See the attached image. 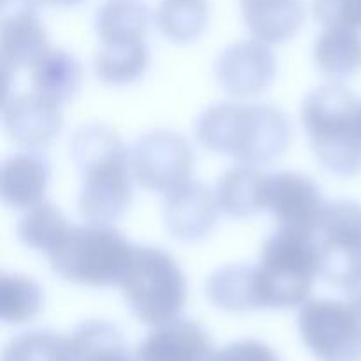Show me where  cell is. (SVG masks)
Returning <instances> with one entry per match:
<instances>
[{
    "label": "cell",
    "mask_w": 361,
    "mask_h": 361,
    "mask_svg": "<svg viewBox=\"0 0 361 361\" xmlns=\"http://www.w3.org/2000/svg\"><path fill=\"white\" fill-rule=\"evenodd\" d=\"M71 157L81 173L78 210L90 224H113L133 203L130 150L106 123H85L71 137Z\"/></svg>",
    "instance_id": "cell-1"
},
{
    "label": "cell",
    "mask_w": 361,
    "mask_h": 361,
    "mask_svg": "<svg viewBox=\"0 0 361 361\" xmlns=\"http://www.w3.org/2000/svg\"><path fill=\"white\" fill-rule=\"evenodd\" d=\"M196 137L204 150L257 168L288 150L293 127L277 106L219 102L197 116Z\"/></svg>",
    "instance_id": "cell-2"
},
{
    "label": "cell",
    "mask_w": 361,
    "mask_h": 361,
    "mask_svg": "<svg viewBox=\"0 0 361 361\" xmlns=\"http://www.w3.org/2000/svg\"><path fill=\"white\" fill-rule=\"evenodd\" d=\"M360 101L341 81L314 88L302 104V122L319 164L331 175L361 173Z\"/></svg>",
    "instance_id": "cell-3"
},
{
    "label": "cell",
    "mask_w": 361,
    "mask_h": 361,
    "mask_svg": "<svg viewBox=\"0 0 361 361\" xmlns=\"http://www.w3.org/2000/svg\"><path fill=\"white\" fill-rule=\"evenodd\" d=\"M319 275L314 235L279 229L264 240L256 267L259 309L286 310L309 300Z\"/></svg>",
    "instance_id": "cell-4"
},
{
    "label": "cell",
    "mask_w": 361,
    "mask_h": 361,
    "mask_svg": "<svg viewBox=\"0 0 361 361\" xmlns=\"http://www.w3.org/2000/svg\"><path fill=\"white\" fill-rule=\"evenodd\" d=\"M134 243L111 224L73 226L48 254L49 268L62 281L87 288L118 286L127 270Z\"/></svg>",
    "instance_id": "cell-5"
},
{
    "label": "cell",
    "mask_w": 361,
    "mask_h": 361,
    "mask_svg": "<svg viewBox=\"0 0 361 361\" xmlns=\"http://www.w3.org/2000/svg\"><path fill=\"white\" fill-rule=\"evenodd\" d=\"M118 286L134 317L148 326L176 319L187 303L185 275L175 257L159 247H134Z\"/></svg>",
    "instance_id": "cell-6"
},
{
    "label": "cell",
    "mask_w": 361,
    "mask_h": 361,
    "mask_svg": "<svg viewBox=\"0 0 361 361\" xmlns=\"http://www.w3.org/2000/svg\"><path fill=\"white\" fill-rule=\"evenodd\" d=\"M319 254V277L344 289L361 270V204L328 201L314 229Z\"/></svg>",
    "instance_id": "cell-7"
},
{
    "label": "cell",
    "mask_w": 361,
    "mask_h": 361,
    "mask_svg": "<svg viewBox=\"0 0 361 361\" xmlns=\"http://www.w3.org/2000/svg\"><path fill=\"white\" fill-rule=\"evenodd\" d=\"M305 348L319 361H361V314L348 302L307 300L298 312Z\"/></svg>",
    "instance_id": "cell-8"
},
{
    "label": "cell",
    "mask_w": 361,
    "mask_h": 361,
    "mask_svg": "<svg viewBox=\"0 0 361 361\" xmlns=\"http://www.w3.org/2000/svg\"><path fill=\"white\" fill-rule=\"evenodd\" d=\"M130 168L143 189L168 194L192 180V147L175 130H152L130 148Z\"/></svg>",
    "instance_id": "cell-9"
},
{
    "label": "cell",
    "mask_w": 361,
    "mask_h": 361,
    "mask_svg": "<svg viewBox=\"0 0 361 361\" xmlns=\"http://www.w3.org/2000/svg\"><path fill=\"white\" fill-rule=\"evenodd\" d=\"M41 0H2L0 6V62L6 90L14 74L32 69L49 46L48 32L39 14Z\"/></svg>",
    "instance_id": "cell-10"
},
{
    "label": "cell",
    "mask_w": 361,
    "mask_h": 361,
    "mask_svg": "<svg viewBox=\"0 0 361 361\" xmlns=\"http://www.w3.org/2000/svg\"><path fill=\"white\" fill-rule=\"evenodd\" d=\"M326 203L319 185L303 173L277 171L264 176L263 208L274 215L279 229L314 235Z\"/></svg>",
    "instance_id": "cell-11"
},
{
    "label": "cell",
    "mask_w": 361,
    "mask_h": 361,
    "mask_svg": "<svg viewBox=\"0 0 361 361\" xmlns=\"http://www.w3.org/2000/svg\"><path fill=\"white\" fill-rule=\"evenodd\" d=\"M214 73L222 90L231 97H259L274 83L277 59L267 42L238 41L219 53Z\"/></svg>",
    "instance_id": "cell-12"
},
{
    "label": "cell",
    "mask_w": 361,
    "mask_h": 361,
    "mask_svg": "<svg viewBox=\"0 0 361 361\" xmlns=\"http://www.w3.org/2000/svg\"><path fill=\"white\" fill-rule=\"evenodd\" d=\"M2 122L7 136L18 147L41 152L62 130V106L32 90L27 94H7L4 99Z\"/></svg>",
    "instance_id": "cell-13"
},
{
    "label": "cell",
    "mask_w": 361,
    "mask_h": 361,
    "mask_svg": "<svg viewBox=\"0 0 361 361\" xmlns=\"http://www.w3.org/2000/svg\"><path fill=\"white\" fill-rule=\"evenodd\" d=\"M219 214L215 190L194 180L164 194L162 201L164 226L178 242L196 243L207 238L217 224Z\"/></svg>",
    "instance_id": "cell-14"
},
{
    "label": "cell",
    "mask_w": 361,
    "mask_h": 361,
    "mask_svg": "<svg viewBox=\"0 0 361 361\" xmlns=\"http://www.w3.org/2000/svg\"><path fill=\"white\" fill-rule=\"evenodd\" d=\"M212 338L201 324L176 319L155 326L137 345L136 361H210Z\"/></svg>",
    "instance_id": "cell-15"
},
{
    "label": "cell",
    "mask_w": 361,
    "mask_h": 361,
    "mask_svg": "<svg viewBox=\"0 0 361 361\" xmlns=\"http://www.w3.org/2000/svg\"><path fill=\"white\" fill-rule=\"evenodd\" d=\"M51 180V164L39 150L11 154L0 171V194L6 207L23 210L44 201Z\"/></svg>",
    "instance_id": "cell-16"
},
{
    "label": "cell",
    "mask_w": 361,
    "mask_h": 361,
    "mask_svg": "<svg viewBox=\"0 0 361 361\" xmlns=\"http://www.w3.org/2000/svg\"><path fill=\"white\" fill-rule=\"evenodd\" d=\"M250 34L267 44H282L295 37L305 21L303 0H238Z\"/></svg>",
    "instance_id": "cell-17"
},
{
    "label": "cell",
    "mask_w": 361,
    "mask_h": 361,
    "mask_svg": "<svg viewBox=\"0 0 361 361\" xmlns=\"http://www.w3.org/2000/svg\"><path fill=\"white\" fill-rule=\"evenodd\" d=\"M152 11L145 0H104L95 13L101 46L147 44Z\"/></svg>",
    "instance_id": "cell-18"
},
{
    "label": "cell",
    "mask_w": 361,
    "mask_h": 361,
    "mask_svg": "<svg viewBox=\"0 0 361 361\" xmlns=\"http://www.w3.org/2000/svg\"><path fill=\"white\" fill-rule=\"evenodd\" d=\"M83 80L81 63L73 53L49 48L30 69L32 92L63 106L78 95Z\"/></svg>",
    "instance_id": "cell-19"
},
{
    "label": "cell",
    "mask_w": 361,
    "mask_h": 361,
    "mask_svg": "<svg viewBox=\"0 0 361 361\" xmlns=\"http://www.w3.org/2000/svg\"><path fill=\"white\" fill-rule=\"evenodd\" d=\"M312 53L317 71L330 80L353 76L361 71V30L344 25L324 27Z\"/></svg>",
    "instance_id": "cell-20"
},
{
    "label": "cell",
    "mask_w": 361,
    "mask_h": 361,
    "mask_svg": "<svg viewBox=\"0 0 361 361\" xmlns=\"http://www.w3.org/2000/svg\"><path fill=\"white\" fill-rule=\"evenodd\" d=\"M264 173L256 166L236 164L228 169L215 187L219 208L231 219H247L264 212Z\"/></svg>",
    "instance_id": "cell-21"
},
{
    "label": "cell",
    "mask_w": 361,
    "mask_h": 361,
    "mask_svg": "<svg viewBox=\"0 0 361 361\" xmlns=\"http://www.w3.org/2000/svg\"><path fill=\"white\" fill-rule=\"evenodd\" d=\"M208 302L217 309L231 314H245L259 310L256 291V267L228 264L208 277L204 284Z\"/></svg>",
    "instance_id": "cell-22"
},
{
    "label": "cell",
    "mask_w": 361,
    "mask_h": 361,
    "mask_svg": "<svg viewBox=\"0 0 361 361\" xmlns=\"http://www.w3.org/2000/svg\"><path fill=\"white\" fill-rule=\"evenodd\" d=\"M210 21L208 0H161L155 25L168 41L189 44L204 34Z\"/></svg>",
    "instance_id": "cell-23"
},
{
    "label": "cell",
    "mask_w": 361,
    "mask_h": 361,
    "mask_svg": "<svg viewBox=\"0 0 361 361\" xmlns=\"http://www.w3.org/2000/svg\"><path fill=\"white\" fill-rule=\"evenodd\" d=\"M76 361H136L130 356L123 334L106 321H85L71 335Z\"/></svg>",
    "instance_id": "cell-24"
},
{
    "label": "cell",
    "mask_w": 361,
    "mask_h": 361,
    "mask_svg": "<svg viewBox=\"0 0 361 361\" xmlns=\"http://www.w3.org/2000/svg\"><path fill=\"white\" fill-rule=\"evenodd\" d=\"M150 66L147 44L101 46L94 60L95 76L109 87H127L136 83Z\"/></svg>",
    "instance_id": "cell-25"
},
{
    "label": "cell",
    "mask_w": 361,
    "mask_h": 361,
    "mask_svg": "<svg viewBox=\"0 0 361 361\" xmlns=\"http://www.w3.org/2000/svg\"><path fill=\"white\" fill-rule=\"evenodd\" d=\"M71 228L66 215L49 201L28 208L18 222V238L25 247L48 256Z\"/></svg>",
    "instance_id": "cell-26"
},
{
    "label": "cell",
    "mask_w": 361,
    "mask_h": 361,
    "mask_svg": "<svg viewBox=\"0 0 361 361\" xmlns=\"http://www.w3.org/2000/svg\"><path fill=\"white\" fill-rule=\"evenodd\" d=\"M2 361H76V353L71 337L51 330H30L9 341Z\"/></svg>",
    "instance_id": "cell-27"
},
{
    "label": "cell",
    "mask_w": 361,
    "mask_h": 361,
    "mask_svg": "<svg viewBox=\"0 0 361 361\" xmlns=\"http://www.w3.org/2000/svg\"><path fill=\"white\" fill-rule=\"evenodd\" d=\"M42 288L27 275L6 274L0 277V317L4 323H30L42 309Z\"/></svg>",
    "instance_id": "cell-28"
},
{
    "label": "cell",
    "mask_w": 361,
    "mask_h": 361,
    "mask_svg": "<svg viewBox=\"0 0 361 361\" xmlns=\"http://www.w3.org/2000/svg\"><path fill=\"white\" fill-rule=\"evenodd\" d=\"M312 16L323 27L344 25L361 30V0H312Z\"/></svg>",
    "instance_id": "cell-29"
},
{
    "label": "cell",
    "mask_w": 361,
    "mask_h": 361,
    "mask_svg": "<svg viewBox=\"0 0 361 361\" xmlns=\"http://www.w3.org/2000/svg\"><path fill=\"white\" fill-rule=\"evenodd\" d=\"M210 361H279V356L270 345L245 338L226 345L221 351H214Z\"/></svg>",
    "instance_id": "cell-30"
},
{
    "label": "cell",
    "mask_w": 361,
    "mask_h": 361,
    "mask_svg": "<svg viewBox=\"0 0 361 361\" xmlns=\"http://www.w3.org/2000/svg\"><path fill=\"white\" fill-rule=\"evenodd\" d=\"M342 291H344L345 295V302L351 307H355V309L361 314V270L358 271V275L342 289Z\"/></svg>",
    "instance_id": "cell-31"
},
{
    "label": "cell",
    "mask_w": 361,
    "mask_h": 361,
    "mask_svg": "<svg viewBox=\"0 0 361 361\" xmlns=\"http://www.w3.org/2000/svg\"><path fill=\"white\" fill-rule=\"evenodd\" d=\"M41 2L49 4V6L55 7H76L80 6L81 2H85V0H41Z\"/></svg>",
    "instance_id": "cell-32"
},
{
    "label": "cell",
    "mask_w": 361,
    "mask_h": 361,
    "mask_svg": "<svg viewBox=\"0 0 361 361\" xmlns=\"http://www.w3.org/2000/svg\"><path fill=\"white\" fill-rule=\"evenodd\" d=\"M358 120H360V127H361V101H360V109H358Z\"/></svg>",
    "instance_id": "cell-33"
}]
</instances>
